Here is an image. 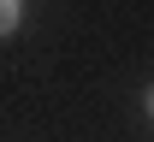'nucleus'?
<instances>
[{
	"instance_id": "obj_1",
	"label": "nucleus",
	"mask_w": 154,
	"mask_h": 142,
	"mask_svg": "<svg viewBox=\"0 0 154 142\" xmlns=\"http://www.w3.org/2000/svg\"><path fill=\"white\" fill-rule=\"evenodd\" d=\"M24 24V0H0V36H12Z\"/></svg>"
},
{
	"instance_id": "obj_2",
	"label": "nucleus",
	"mask_w": 154,
	"mask_h": 142,
	"mask_svg": "<svg viewBox=\"0 0 154 142\" xmlns=\"http://www.w3.org/2000/svg\"><path fill=\"white\" fill-rule=\"evenodd\" d=\"M142 107H148V119H154V83H148V95H142Z\"/></svg>"
}]
</instances>
